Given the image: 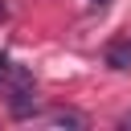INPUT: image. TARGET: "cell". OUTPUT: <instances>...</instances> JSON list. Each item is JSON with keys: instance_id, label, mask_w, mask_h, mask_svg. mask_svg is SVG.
<instances>
[{"instance_id": "cell-1", "label": "cell", "mask_w": 131, "mask_h": 131, "mask_svg": "<svg viewBox=\"0 0 131 131\" xmlns=\"http://www.w3.org/2000/svg\"><path fill=\"white\" fill-rule=\"evenodd\" d=\"M25 86H33V74H29L25 66H16L12 57L0 53V94H16V90H25Z\"/></svg>"}, {"instance_id": "cell-2", "label": "cell", "mask_w": 131, "mask_h": 131, "mask_svg": "<svg viewBox=\"0 0 131 131\" xmlns=\"http://www.w3.org/2000/svg\"><path fill=\"white\" fill-rule=\"evenodd\" d=\"M37 86H25V90H16V94H8V115L12 119H29V115H37Z\"/></svg>"}, {"instance_id": "cell-3", "label": "cell", "mask_w": 131, "mask_h": 131, "mask_svg": "<svg viewBox=\"0 0 131 131\" xmlns=\"http://www.w3.org/2000/svg\"><path fill=\"white\" fill-rule=\"evenodd\" d=\"M106 66H111V70H131V41L106 45Z\"/></svg>"}, {"instance_id": "cell-4", "label": "cell", "mask_w": 131, "mask_h": 131, "mask_svg": "<svg viewBox=\"0 0 131 131\" xmlns=\"http://www.w3.org/2000/svg\"><path fill=\"white\" fill-rule=\"evenodd\" d=\"M45 123H49V127H86V115H78V111H66V106H61V111H49V115H45Z\"/></svg>"}, {"instance_id": "cell-5", "label": "cell", "mask_w": 131, "mask_h": 131, "mask_svg": "<svg viewBox=\"0 0 131 131\" xmlns=\"http://www.w3.org/2000/svg\"><path fill=\"white\" fill-rule=\"evenodd\" d=\"M86 4H90V8H98V12H102V8H106V4H111V0H86Z\"/></svg>"}, {"instance_id": "cell-6", "label": "cell", "mask_w": 131, "mask_h": 131, "mask_svg": "<svg viewBox=\"0 0 131 131\" xmlns=\"http://www.w3.org/2000/svg\"><path fill=\"white\" fill-rule=\"evenodd\" d=\"M119 127H131V111H127V115H123V119H119Z\"/></svg>"}, {"instance_id": "cell-7", "label": "cell", "mask_w": 131, "mask_h": 131, "mask_svg": "<svg viewBox=\"0 0 131 131\" xmlns=\"http://www.w3.org/2000/svg\"><path fill=\"white\" fill-rule=\"evenodd\" d=\"M4 16H8V4H4V0H0V20H4Z\"/></svg>"}]
</instances>
